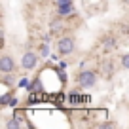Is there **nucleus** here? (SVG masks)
<instances>
[{"mask_svg": "<svg viewBox=\"0 0 129 129\" xmlns=\"http://www.w3.org/2000/svg\"><path fill=\"white\" fill-rule=\"evenodd\" d=\"M76 82H78L80 87L89 89V87H93V85L97 84V72L95 70H82V72H78Z\"/></svg>", "mask_w": 129, "mask_h": 129, "instance_id": "1", "label": "nucleus"}, {"mask_svg": "<svg viewBox=\"0 0 129 129\" xmlns=\"http://www.w3.org/2000/svg\"><path fill=\"white\" fill-rule=\"evenodd\" d=\"M76 48V40L72 36H59L57 40V53L59 55H70Z\"/></svg>", "mask_w": 129, "mask_h": 129, "instance_id": "2", "label": "nucleus"}, {"mask_svg": "<svg viewBox=\"0 0 129 129\" xmlns=\"http://www.w3.org/2000/svg\"><path fill=\"white\" fill-rule=\"evenodd\" d=\"M38 59H40V53L36 51H25L23 57H21V67L25 70H32L38 64Z\"/></svg>", "mask_w": 129, "mask_h": 129, "instance_id": "3", "label": "nucleus"}, {"mask_svg": "<svg viewBox=\"0 0 129 129\" xmlns=\"http://www.w3.org/2000/svg\"><path fill=\"white\" fill-rule=\"evenodd\" d=\"M15 70V61H13L12 55L8 53H2L0 55V72L2 74H12Z\"/></svg>", "mask_w": 129, "mask_h": 129, "instance_id": "4", "label": "nucleus"}, {"mask_svg": "<svg viewBox=\"0 0 129 129\" xmlns=\"http://www.w3.org/2000/svg\"><path fill=\"white\" fill-rule=\"evenodd\" d=\"M64 30V21H63V15H57L51 19L49 23V34L51 36H61V32Z\"/></svg>", "mask_w": 129, "mask_h": 129, "instance_id": "5", "label": "nucleus"}, {"mask_svg": "<svg viewBox=\"0 0 129 129\" xmlns=\"http://www.w3.org/2000/svg\"><path fill=\"white\" fill-rule=\"evenodd\" d=\"M101 46H103V49H105L106 53L114 51V49L118 48V38L114 36V34H105V36H101Z\"/></svg>", "mask_w": 129, "mask_h": 129, "instance_id": "6", "label": "nucleus"}, {"mask_svg": "<svg viewBox=\"0 0 129 129\" xmlns=\"http://www.w3.org/2000/svg\"><path fill=\"white\" fill-rule=\"evenodd\" d=\"M101 74L106 78V80H110V78L114 76V61L112 59H105L101 63Z\"/></svg>", "mask_w": 129, "mask_h": 129, "instance_id": "7", "label": "nucleus"}, {"mask_svg": "<svg viewBox=\"0 0 129 129\" xmlns=\"http://www.w3.org/2000/svg\"><path fill=\"white\" fill-rule=\"evenodd\" d=\"M4 127H6V129H19V127H21V120H19L17 116H13L12 120H8V121L4 123Z\"/></svg>", "mask_w": 129, "mask_h": 129, "instance_id": "8", "label": "nucleus"}, {"mask_svg": "<svg viewBox=\"0 0 129 129\" xmlns=\"http://www.w3.org/2000/svg\"><path fill=\"white\" fill-rule=\"evenodd\" d=\"M121 67H123V69H127L129 70V53H123V55H121Z\"/></svg>", "mask_w": 129, "mask_h": 129, "instance_id": "9", "label": "nucleus"}, {"mask_svg": "<svg viewBox=\"0 0 129 129\" xmlns=\"http://www.w3.org/2000/svg\"><path fill=\"white\" fill-rule=\"evenodd\" d=\"M49 55V48H48V44H42V48H40V57H48Z\"/></svg>", "mask_w": 129, "mask_h": 129, "instance_id": "10", "label": "nucleus"}, {"mask_svg": "<svg viewBox=\"0 0 129 129\" xmlns=\"http://www.w3.org/2000/svg\"><path fill=\"white\" fill-rule=\"evenodd\" d=\"M59 6H72V0H59V2H57V8H59Z\"/></svg>", "mask_w": 129, "mask_h": 129, "instance_id": "11", "label": "nucleus"}, {"mask_svg": "<svg viewBox=\"0 0 129 129\" xmlns=\"http://www.w3.org/2000/svg\"><path fill=\"white\" fill-rule=\"evenodd\" d=\"M103 127H116V123H114V121H105Z\"/></svg>", "mask_w": 129, "mask_h": 129, "instance_id": "12", "label": "nucleus"}, {"mask_svg": "<svg viewBox=\"0 0 129 129\" xmlns=\"http://www.w3.org/2000/svg\"><path fill=\"white\" fill-rule=\"evenodd\" d=\"M123 2H125V4H127V6H129V0H123Z\"/></svg>", "mask_w": 129, "mask_h": 129, "instance_id": "13", "label": "nucleus"}, {"mask_svg": "<svg viewBox=\"0 0 129 129\" xmlns=\"http://www.w3.org/2000/svg\"><path fill=\"white\" fill-rule=\"evenodd\" d=\"M40 2H49V0H40Z\"/></svg>", "mask_w": 129, "mask_h": 129, "instance_id": "14", "label": "nucleus"}]
</instances>
